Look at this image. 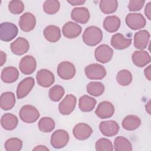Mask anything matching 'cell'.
Wrapping results in <instances>:
<instances>
[{"label": "cell", "mask_w": 151, "mask_h": 151, "mask_svg": "<svg viewBox=\"0 0 151 151\" xmlns=\"http://www.w3.org/2000/svg\"><path fill=\"white\" fill-rule=\"evenodd\" d=\"M116 81L122 86H129L132 81V73L127 70H122L117 74Z\"/></svg>", "instance_id": "cell-34"}, {"label": "cell", "mask_w": 151, "mask_h": 151, "mask_svg": "<svg viewBox=\"0 0 151 151\" xmlns=\"http://www.w3.org/2000/svg\"><path fill=\"white\" fill-rule=\"evenodd\" d=\"M114 149L116 151H131L132 146L127 139L123 136H118L114 139Z\"/></svg>", "instance_id": "cell-30"}, {"label": "cell", "mask_w": 151, "mask_h": 151, "mask_svg": "<svg viewBox=\"0 0 151 151\" xmlns=\"http://www.w3.org/2000/svg\"><path fill=\"white\" fill-rule=\"evenodd\" d=\"M103 26L107 32L110 33L115 32L120 26V20L117 16H108L103 21Z\"/></svg>", "instance_id": "cell-27"}, {"label": "cell", "mask_w": 151, "mask_h": 151, "mask_svg": "<svg viewBox=\"0 0 151 151\" xmlns=\"http://www.w3.org/2000/svg\"><path fill=\"white\" fill-rule=\"evenodd\" d=\"M87 93L93 96H101L104 91V86L101 82L91 81L87 85Z\"/></svg>", "instance_id": "cell-32"}, {"label": "cell", "mask_w": 151, "mask_h": 151, "mask_svg": "<svg viewBox=\"0 0 151 151\" xmlns=\"http://www.w3.org/2000/svg\"><path fill=\"white\" fill-rule=\"evenodd\" d=\"M150 34L145 30H140L135 33L134 36V46L136 48L140 50L145 49L149 41Z\"/></svg>", "instance_id": "cell-19"}, {"label": "cell", "mask_w": 151, "mask_h": 151, "mask_svg": "<svg viewBox=\"0 0 151 151\" xmlns=\"http://www.w3.org/2000/svg\"><path fill=\"white\" fill-rule=\"evenodd\" d=\"M73 133L77 139L84 140L90 137L93 133V129L88 124L80 123L74 126L73 130Z\"/></svg>", "instance_id": "cell-15"}, {"label": "cell", "mask_w": 151, "mask_h": 151, "mask_svg": "<svg viewBox=\"0 0 151 151\" xmlns=\"http://www.w3.org/2000/svg\"><path fill=\"white\" fill-rule=\"evenodd\" d=\"M19 77V71L16 67H7L4 68L1 73V80L6 83L15 82Z\"/></svg>", "instance_id": "cell-24"}, {"label": "cell", "mask_w": 151, "mask_h": 151, "mask_svg": "<svg viewBox=\"0 0 151 151\" xmlns=\"http://www.w3.org/2000/svg\"><path fill=\"white\" fill-rule=\"evenodd\" d=\"M37 67L35 59L31 55H25L20 61L19 68L20 71L25 75L31 74L34 72Z\"/></svg>", "instance_id": "cell-12"}, {"label": "cell", "mask_w": 151, "mask_h": 151, "mask_svg": "<svg viewBox=\"0 0 151 151\" xmlns=\"http://www.w3.org/2000/svg\"><path fill=\"white\" fill-rule=\"evenodd\" d=\"M77 103L76 97L71 94L66 95L58 105V110L61 114L68 115L74 110Z\"/></svg>", "instance_id": "cell-9"}, {"label": "cell", "mask_w": 151, "mask_h": 151, "mask_svg": "<svg viewBox=\"0 0 151 151\" xmlns=\"http://www.w3.org/2000/svg\"><path fill=\"white\" fill-rule=\"evenodd\" d=\"M114 113L113 104L107 101H101L97 106L95 113L100 119H107L111 117Z\"/></svg>", "instance_id": "cell-13"}, {"label": "cell", "mask_w": 151, "mask_h": 151, "mask_svg": "<svg viewBox=\"0 0 151 151\" xmlns=\"http://www.w3.org/2000/svg\"><path fill=\"white\" fill-rule=\"evenodd\" d=\"M145 1L143 0H132L130 1L129 5H128V8L130 11H137L140 10L144 4Z\"/></svg>", "instance_id": "cell-40"}, {"label": "cell", "mask_w": 151, "mask_h": 151, "mask_svg": "<svg viewBox=\"0 0 151 151\" xmlns=\"http://www.w3.org/2000/svg\"><path fill=\"white\" fill-rule=\"evenodd\" d=\"M125 21L127 25L133 30L143 28L146 24V19L140 13H130L126 17Z\"/></svg>", "instance_id": "cell-6"}, {"label": "cell", "mask_w": 151, "mask_h": 151, "mask_svg": "<svg viewBox=\"0 0 151 151\" xmlns=\"http://www.w3.org/2000/svg\"><path fill=\"white\" fill-rule=\"evenodd\" d=\"M8 9L13 14H20L24 10V4L21 1L12 0L8 4Z\"/></svg>", "instance_id": "cell-39"}, {"label": "cell", "mask_w": 151, "mask_h": 151, "mask_svg": "<svg viewBox=\"0 0 151 151\" xmlns=\"http://www.w3.org/2000/svg\"><path fill=\"white\" fill-rule=\"evenodd\" d=\"M15 94L11 91L3 93L1 96L0 106L4 110H8L11 109L15 104Z\"/></svg>", "instance_id": "cell-26"}, {"label": "cell", "mask_w": 151, "mask_h": 151, "mask_svg": "<svg viewBox=\"0 0 151 151\" xmlns=\"http://www.w3.org/2000/svg\"><path fill=\"white\" fill-rule=\"evenodd\" d=\"M97 151H112L113 147L111 142L106 138L99 139L95 145Z\"/></svg>", "instance_id": "cell-38"}, {"label": "cell", "mask_w": 151, "mask_h": 151, "mask_svg": "<svg viewBox=\"0 0 151 151\" xmlns=\"http://www.w3.org/2000/svg\"><path fill=\"white\" fill-rule=\"evenodd\" d=\"M71 18L80 24H86L90 19L88 9L85 7H77L74 8L71 13Z\"/></svg>", "instance_id": "cell-20"}, {"label": "cell", "mask_w": 151, "mask_h": 151, "mask_svg": "<svg viewBox=\"0 0 151 151\" xmlns=\"http://www.w3.org/2000/svg\"><path fill=\"white\" fill-rule=\"evenodd\" d=\"M32 150H41V151H43V150H49V149L46 147L45 146H42V145H39L36 146L35 148H34L32 149Z\"/></svg>", "instance_id": "cell-45"}, {"label": "cell", "mask_w": 151, "mask_h": 151, "mask_svg": "<svg viewBox=\"0 0 151 151\" xmlns=\"http://www.w3.org/2000/svg\"><path fill=\"white\" fill-rule=\"evenodd\" d=\"M119 125L114 120L103 121L99 125V129L101 133L107 137L116 135L119 131Z\"/></svg>", "instance_id": "cell-14"}, {"label": "cell", "mask_w": 151, "mask_h": 151, "mask_svg": "<svg viewBox=\"0 0 151 151\" xmlns=\"http://www.w3.org/2000/svg\"><path fill=\"white\" fill-rule=\"evenodd\" d=\"M38 110L32 105H25L19 111V117L21 120L27 123H32L40 117Z\"/></svg>", "instance_id": "cell-3"}, {"label": "cell", "mask_w": 151, "mask_h": 151, "mask_svg": "<svg viewBox=\"0 0 151 151\" xmlns=\"http://www.w3.org/2000/svg\"><path fill=\"white\" fill-rule=\"evenodd\" d=\"M36 18L30 12H25L22 14L19 20V26L21 29L24 32H29L35 27Z\"/></svg>", "instance_id": "cell-16"}, {"label": "cell", "mask_w": 151, "mask_h": 151, "mask_svg": "<svg viewBox=\"0 0 151 151\" xmlns=\"http://www.w3.org/2000/svg\"><path fill=\"white\" fill-rule=\"evenodd\" d=\"M141 124L140 119L135 115H128L122 121L123 127L127 130L132 131L137 129Z\"/></svg>", "instance_id": "cell-28"}, {"label": "cell", "mask_w": 151, "mask_h": 151, "mask_svg": "<svg viewBox=\"0 0 151 151\" xmlns=\"http://www.w3.org/2000/svg\"><path fill=\"white\" fill-rule=\"evenodd\" d=\"M113 50L106 44H101L95 50L94 56L96 60L101 63H107L112 58Z\"/></svg>", "instance_id": "cell-7"}, {"label": "cell", "mask_w": 151, "mask_h": 151, "mask_svg": "<svg viewBox=\"0 0 151 151\" xmlns=\"http://www.w3.org/2000/svg\"><path fill=\"white\" fill-rule=\"evenodd\" d=\"M10 47L14 54L21 55L28 52L29 48V44L25 38L19 37L11 44Z\"/></svg>", "instance_id": "cell-18"}, {"label": "cell", "mask_w": 151, "mask_h": 151, "mask_svg": "<svg viewBox=\"0 0 151 151\" xmlns=\"http://www.w3.org/2000/svg\"><path fill=\"white\" fill-rule=\"evenodd\" d=\"M146 110L147 111V112L150 114V101H149L148 103L146 104Z\"/></svg>", "instance_id": "cell-46"}, {"label": "cell", "mask_w": 151, "mask_h": 151, "mask_svg": "<svg viewBox=\"0 0 151 151\" xmlns=\"http://www.w3.org/2000/svg\"><path fill=\"white\" fill-rule=\"evenodd\" d=\"M100 8L105 14L114 12L118 7V1L116 0H102L100 2Z\"/></svg>", "instance_id": "cell-31"}, {"label": "cell", "mask_w": 151, "mask_h": 151, "mask_svg": "<svg viewBox=\"0 0 151 151\" xmlns=\"http://www.w3.org/2000/svg\"><path fill=\"white\" fill-rule=\"evenodd\" d=\"M37 83L41 87H48L51 86L55 80L54 74L47 69H41L36 75Z\"/></svg>", "instance_id": "cell-11"}, {"label": "cell", "mask_w": 151, "mask_h": 151, "mask_svg": "<svg viewBox=\"0 0 151 151\" xmlns=\"http://www.w3.org/2000/svg\"><path fill=\"white\" fill-rule=\"evenodd\" d=\"M0 66H2L6 60V54L2 51H0Z\"/></svg>", "instance_id": "cell-44"}, {"label": "cell", "mask_w": 151, "mask_h": 151, "mask_svg": "<svg viewBox=\"0 0 151 151\" xmlns=\"http://www.w3.org/2000/svg\"><path fill=\"white\" fill-rule=\"evenodd\" d=\"M22 147V141L16 137L8 139L5 143V149L7 151H19Z\"/></svg>", "instance_id": "cell-36"}, {"label": "cell", "mask_w": 151, "mask_h": 151, "mask_svg": "<svg viewBox=\"0 0 151 151\" xmlns=\"http://www.w3.org/2000/svg\"><path fill=\"white\" fill-rule=\"evenodd\" d=\"M18 123V118L13 114L5 113L1 117V124L5 130H12L17 127Z\"/></svg>", "instance_id": "cell-25"}, {"label": "cell", "mask_w": 151, "mask_h": 151, "mask_svg": "<svg viewBox=\"0 0 151 151\" xmlns=\"http://www.w3.org/2000/svg\"><path fill=\"white\" fill-rule=\"evenodd\" d=\"M64 92V89L62 86L55 85L49 90V97L53 101H58L63 97Z\"/></svg>", "instance_id": "cell-37"}, {"label": "cell", "mask_w": 151, "mask_h": 151, "mask_svg": "<svg viewBox=\"0 0 151 151\" xmlns=\"http://www.w3.org/2000/svg\"><path fill=\"white\" fill-rule=\"evenodd\" d=\"M76 68L73 64L69 61H63L57 67L58 76L63 80H70L76 74Z\"/></svg>", "instance_id": "cell-8"}, {"label": "cell", "mask_w": 151, "mask_h": 151, "mask_svg": "<svg viewBox=\"0 0 151 151\" xmlns=\"http://www.w3.org/2000/svg\"><path fill=\"white\" fill-rule=\"evenodd\" d=\"M145 14L148 19L149 20L151 19V2H149L145 6Z\"/></svg>", "instance_id": "cell-41"}, {"label": "cell", "mask_w": 151, "mask_h": 151, "mask_svg": "<svg viewBox=\"0 0 151 151\" xmlns=\"http://www.w3.org/2000/svg\"><path fill=\"white\" fill-rule=\"evenodd\" d=\"M38 128L40 131L44 133H49L55 128V122L48 117H44L38 122Z\"/></svg>", "instance_id": "cell-33"}, {"label": "cell", "mask_w": 151, "mask_h": 151, "mask_svg": "<svg viewBox=\"0 0 151 151\" xmlns=\"http://www.w3.org/2000/svg\"><path fill=\"white\" fill-rule=\"evenodd\" d=\"M18 32V27L12 22H5L0 25V38L2 41H11L16 37Z\"/></svg>", "instance_id": "cell-2"}, {"label": "cell", "mask_w": 151, "mask_h": 151, "mask_svg": "<svg viewBox=\"0 0 151 151\" xmlns=\"http://www.w3.org/2000/svg\"><path fill=\"white\" fill-rule=\"evenodd\" d=\"M45 38L51 42L58 41L61 36V30L57 26L50 25L45 27L43 31Z\"/></svg>", "instance_id": "cell-23"}, {"label": "cell", "mask_w": 151, "mask_h": 151, "mask_svg": "<svg viewBox=\"0 0 151 151\" xmlns=\"http://www.w3.org/2000/svg\"><path fill=\"white\" fill-rule=\"evenodd\" d=\"M67 2L71 5L76 6V5H80L84 4L86 1L85 0H70V1H67Z\"/></svg>", "instance_id": "cell-43"}, {"label": "cell", "mask_w": 151, "mask_h": 151, "mask_svg": "<svg viewBox=\"0 0 151 151\" xmlns=\"http://www.w3.org/2000/svg\"><path fill=\"white\" fill-rule=\"evenodd\" d=\"M62 32L65 37L70 39L75 38L80 35L82 32V28L78 24L69 21L64 25Z\"/></svg>", "instance_id": "cell-17"}, {"label": "cell", "mask_w": 151, "mask_h": 151, "mask_svg": "<svg viewBox=\"0 0 151 151\" xmlns=\"http://www.w3.org/2000/svg\"><path fill=\"white\" fill-rule=\"evenodd\" d=\"M69 141L68 132L63 129L55 130L51 135L50 143L55 149H60L65 146Z\"/></svg>", "instance_id": "cell-4"}, {"label": "cell", "mask_w": 151, "mask_h": 151, "mask_svg": "<svg viewBox=\"0 0 151 151\" xmlns=\"http://www.w3.org/2000/svg\"><path fill=\"white\" fill-rule=\"evenodd\" d=\"M150 67H151V65H149L144 70L145 76L146 78L149 81L151 80V70H150Z\"/></svg>", "instance_id": "cell-42"}, {"label": "cell", "mask_w": 151, "mask_h": 151, "mask_svg": "<svg viewBox=\"0 0 151 151\" xmlns=\"http://www.w3.org/2000/svg\"><path fill=\"white\" fill-rule=\"evenodd\" d=\"M110 43L114 48L116 50H123L128 48L131 45L132 39L126 38L123 34L116 33L111 37Z\"/></svg>", "instance_id": "cell-21"}, {"label": "cell", "mask_w": 151, "mask_h": 151, "mask_svg": "<svg viewBox=\"0 0 151 151\" xmlns=\"http://www.w3.org/2000/svg\"><path fill=\"white\" fill-rule=\"evenodd\" d=\"M96 103L97 101L93 97L84 95L80 98L78 106L81 111L88 112L92 111L94 109Z\"/></svg>", "instance_id": "cell-29"}, {"label": "cell", "mask_w": 151, "mask_h": 151, "mask_svg": "<svg viewBox=\"0 0 151 151\" xmlns=\"http://www.w3.org/2000/svg\"><path fill=\"white\" fill-rule=\"evenodd\" d=\"M60 8V3L57 0L45 1L43 5L44 12L48 15H53L57 13Z\"/></svg>", "instance_id": "cell-35"}, {"label": "cell", "mask_w": 151, "mask_h": 151, "mask_svg": "<svg viewBox=\"0 0 151 151\" xmlns=\"http://www.w3.org/2000/svg\"><path fill=\"white\" fill-rule=\"evenodd\" d=\"M87 77L90 80H101L106 76V70L101 64L93 63L88 65L84 69Z\"/></svg>", "instance_id": "cell-5"}, {"label": "cell", "mask_w": 151, "mask_h": 151, "mask_svg": "<svg viewBox=\"0 0 151 151\" xmlns=\"http://www.w3.org/2000/svg\"><path fill=\"white\" fill-rule=\"evenodd\" d=\"M82 38L83 42L87 45L95 46L101 41L103 32L99 27L90 26L85 29Z\"/></svg>", "instance_id": "cell-1"}, {"label": "cell", "mask_w": 151, "mask_h": 151, "mask_svg": "<svg viewBox=\"0 0 151 151\" xmlns=\"http://www.w3.org/2000/svg\"><path fill=\"white\" fill-rule=\"evenodd\" d=\"M132 60L137 67H143L150 62V56L146 51H135L132 55Z\"/></svg>", "instance_id": "cell-22"}, {"label": "cell", "mask_w": 151, "mask_h": 151, "mask_svg": "<svg viewBox=\"0 0 151 151\" xmlns=\"http://www.w3.org/2000/svg\"><path fill=\"white\" fill-rule=\"evenodd\" d=\"M35 81L31 77H28L22 80L18 85L17 88V99H21L27 96L34 86Z\"/></svg>", "instance_id": "cell-10"}]
</instances>
